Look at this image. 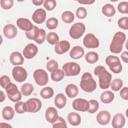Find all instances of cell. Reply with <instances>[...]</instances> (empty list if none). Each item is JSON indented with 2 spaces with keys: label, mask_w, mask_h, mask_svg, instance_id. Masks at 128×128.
<instances>
[{
  "label": "cell",
  "mask_w": 128,
  "mask_h": 128,
  "mask_svg": "<svg viewBox=\"0 0 128 128\" xmlns=\"http://www.w3.org/2000/svg\"><path fill=\"white\" fill-rule=\"evenodd\" d=\"M24 56L19 51H13L9 56V61L13 66H19L22 65L24 62Z\"/></svg>",
  "instance_id": "cell-18"
},
{
  "label": "cell",
  "mask_w": 128,
  "mask_h": 128,
  "mask_svg": "<svg viewBox=\"0 0 128 128\" xmlns=\"http://www.w3.org/2000/svg\"><path fill=\"white\" fill-rule=\"evenodd\" d=\"M16 1H18V2H23L24 0H16Z\"/></svg>",
  "instance_id": "cell-60"
},
{
  "label": "cell",
  "mask_w": 128,
  "mask_h": 128,
  "mask_svg": "<svg viewBox=\"0 0 128 128\" xmlns=\"http://www.w3.org/2000/svg\"><path fill=\"white\" fill-rule=\"evenodd\" d=\"M15 113H16V111H15V109L13 107H11V106H5L2 109V113L1 114H2V118L4 120L9 121V120H12L14 118Z\"/></svg>",
  "instance_id": "cell-26"
},
{
  "label": "cell",
  "mask_w": 128,
  "mask_h": 128,
  "mask_svg": "<svg viewBox=\"0 0 128 128\" xmlns=\"http://www.w3.org/2000/svg\"><path fill=\"white\" fill-rule=\"evenodd\" d=\"M61 19L64 23H67V24H70L74 21L75 19V14L72 12V11H69V10H66L64 11L62 14H61Z\"/></svg>",
  "instance_id": "cell-31"
},
{
  "label": "cell",
  "mask_w": 128,
  "mask_h": 128,
  "mask_svg": "<svg viewBox=\"0 0 128 128\" xmlns=\"http://www.w3.org/2000/svg\"><path fill=\"white\" fill-rule=\"evenodd\" d=\"M83 45L85 48L95 49L99 47L100 42H99V39L93 33H87L83 38Z\"/></svg>",
  "instance_id": "cell-9"
},
{
  "label": "cell",
  "mask_w": 128,
  "mask_h": 128,
  "mask_svg": "<svg viewBox=\"0 0 128 128\" xmlns=\"http://www.w3.org/2000/svg\"><path fill=\"white\" fill-rule=\"evenodd\" d=\"M114 99H115V95H114V91L112 90H104V92H102L100 95V101L104 104H109L113 102Z\"/></svg>",
  "instance_id": "cell-23"
},
{
  "label": "cell",
  "mask_w": 128,
  "mask_h": 128,
  "mask_svg": "<svg viewBox=\"0 0 128 128\" xmlns=\"http://www.w3.org/2000/svg\"><path fill=\"white\" fill-rule=\"evenodd\" d=\"M44 1L45 0H32V4L34 6H41V5H43Z\"/></svg>",
  "instance_id": "cell-53"
},
{
  "label": "cell",
  "mask_w": 128,
  "mask_h": 128,
  "mask_svg": "<svg viewBox=\"0 0 128 128\" xmlns=\"http://www.w3.org/2000/svg\"><path fill=\"white\" fill-rule=\"evenodd\" d=\"M120 57H121V60H122L124 63L128 64V50H127V51H122Z\"/></svg>",
  "instance_id": "cell-51"
},
{
  "label": "cell",
  "mask_w": 128,
  "mask_h": 128,
  "mask_svg": "<svg viewBox=\"0 0 128 128\" xmlns=\"http://www.w3.org/2000/svg\"><path fill=\"white\" fill-rule=\"evenodd\" d=\"M75 16L78 19H85L86 16H87V10H86V8H84V7L77 8L76 13H75Z\"/></svg>",
  "instance_id": "cell-44"
},
{
  "label": "cell",
  "mask_w": 128,
  "mask_h": 128,
  "mask_svg": "<svg viewBox=\"0 0 128 128\" xmlns=\"http://www.w3.org/2000/svg\"><path fill=\"white\" fill-rule=\"evenodd\" d=\"M96 121H97L98 124H100L102 126L108 125L110 123V121H111V114L107 110H102V111H100V112L97 113V115H96Z\"/></svg>",
  "instance_id": "cell-15"
},
{
  "label": "cell",
  "mask_w": 128,
  "mask_h": 128,
  "mask_svg": "<svg viewBox=\"0 0 128 128\" xmlns=\"http://www.w3.org/2000/svg\"><path fill=\"white\" fill-rule=\"evenodd\" d=\"M1 8L4 10H10L14 5V0H0Z\"/></svg>",
  "instance_id": "cell-43"
},
{
  "label": "cell",
  "mask_w": 128,
  "mask_h": 128,
  "mask_svg": "<svg viewBox=\"0 0 128 128\" xmlns=\"http://www.w3.org/2000/svg\"><path fill=\"white\" fill-rule=\"evenodd\" d=\"M125 115H126V117L128 118V108L126 109V111H125Z\"/></svg>",
  "instance_id": "cell-57"
},
{
  "label": "cell",
  "mask_w": 128,
  "mask_h": 128,
  "mask_svg": "<svg viewBox=\"0 0 128 128\" xmlns=\"http://www.w3.org/2000/svg\"><path fill=\"white\" fill-rule=\"evenodd\" d=\"M98 109H99V103H98V101L95 100V99L89 100V108H88V111L87 112L90 113V114H94V113H96L98 111Z\"/></svg>",
  "instance_id": "cell-39"
},
{
  "label": "cell",
  "mask_w": 128,
  "mask_h": 128,
  "mask_svg": "<svg viewBox=\"0 0 128 128\" xmlns=\"http://www.w3.org/2000/svg\"><path fill=\"white\" fill-rule=\"evenodd\" d=\"M120 97L123 100L128 101V87H122L120 90Z\"/></svg>",
  "instance_id": "cell-50"
},
{
  "label": "cell",
  "mask_w": 128,
  "mask_h": 128,
  "mask_svg": "<svg viewBox=\"0 0 128 128\" xmlns=\"http://www.w3.org/2000/svg\"><path fill=\"white\" fill-rule=\"evenodd\" d=\"M2 127H7V128H12V125L8 124V123H4V122H1L0 123V128Z\"/></svg>",
  "instance_id": "cell-55"
},
{
  "label": "cell",
  "mask_w": 128,
  "mask_h": 128,
  "mask_svg": "<svg viewBox=\"0 0 128 128\" xmlns=\"http://www.w3.org/2000/svg\"><path fill=\"white\" fill-rule=\"evenodd\" d=\"M127 6H128V2L126 1H122L118 4L117 6V10L119 13L121 14H126V11H127Z\"/></svg>",
  "instance_id": "cell-45"
},
{
  "label": "cell",
  "mask_w": 128,
  "mask_h": 128,
  "mask_svg": "<svg viewBox=\"0 0 128 128\" xmlns=\"http://www.w3.org/2000/svg\"><path fill=\"white\" fill-rule=\"evenodd\" d=\"M126 35L124 32H116L113 35V38L111 40L110 46H109V50L111 53L113 54H119L122 52L123 46L125 45L126 42Z\"/></svg>",
  "instance_id": "cell-2"
},
{
  "label": "cell",
  "mask_w": 128,
  "mask_h": 128,
  "mask_svg": "<svg viewBox=\"0 0 128 128\" xmlns=\"http://www.w3.org/2000/svg\"><path fill=\"white\" fill-rule=\"evenodd\" d=\"M118 62H120V58L117 56H114V55H109L105 58V63L108 65V67H110L113 64L118 63Z\"/></svg>",
  "instance_id": "cell-41"
},
{
  "label": "cell",
  "mask_w": 128,
  "mask_h": 128,
  "mask_svg": "<svg viewBox=\"0 0 128 128\" xmlns=\"http://www.w3.org/2000/svg\"><path fill=\"white\" fill-rule=\"evenodd\" d=\"M111 123L113 128H123L126 123V118L122 113H117L113 116Z\"/></svg>",
  "instance_id": "cell-19"
},
{
  "label": "cell",
  "mask_w": 128,
  "mask_h": 128,
  "mask_svg": "<svg viewBox=\"0 0 128 128\" xmlns=\"http://www.w3.org/2000/svg\"><path fill=\"white\" fill-rule=\"evenodd\" d=\"M37 53H38V47H37L36 44H33V43L27 44L24 47L23 51H22V54H23L24 58L25 59H28V60L33 59L37 55Z\"/></svg>",
  "instance_id": "cell-11"
},
{
  "label": "cell",
  "mask_w": 128,
  "mask_h": 128,
  "mask_svg": "<svg viewBox=\"0 0 128 128\" xmlns=\"http://www.w3.org/2000/svg\"><path fill=\"white\" fill-rule=\"evenodd\" d=\"M123 87V81L119 78H116V79H113L111 81V84H110V88L112 91L114 92H118L121 90V88Z\"/></svg>",
  "instance_id": "cell-35"
},
{
  "label": "cell",
  "mask_w": 128,
  "mask_h": 128,
  "mask_svg": "<svg viewBox=\"0 0 128 128\" xmlns=\"http://www.w3.org/2000/svg\"><path fill=\"white\" fill-rule=\"evenodd\" d=\"M84 57H85L86 62H88L89 64H95L99 60V55L95 51H89V52H87L84 55Z\"/></svg>",
  "instance_id": "cell-29"
},
{
  "label": "cell",
  "mask_w": 128,
  "mask_h": 128,
  "mask_svg": "<svg viewBox=\"0 0 128 128\" xmlns=\"http://www.w3.org/2000/svg\"><path fill=\"white\" fill-rule=\"evenodd\" d=\"M27 104V112L29 113H37L42 108V102L38 98H30L26 101Z\"/></svg>",
  "instance_id": "cell-12"
},
{
  "label": "cell",
  "mask_w": 128,
  "mask_h": 128,
  "mask_svg": "<svg viewBox=\"0 0 128 128\" xmlns=\"http://www.w3.org/2000/svg\"><path fill=\"white\" fill-rule=\"evenodd\" d=\"M47 18V13L46 10L43 8H37L33 14H32V21L35 24H42L44 22H46Z\"/></svg>",
  "instance_id": "cell-13"
},
{
  "label": "cell",
  "mask_w": 128,
  "mask_h": 128,
  "mask_svg": "<svg viewBox=\"0 0 128 128\" xmlns=\"http://www.w3.org/2000/svg\"><path fill=\"white\" fill-rule=\"evenodd\" d=\"M33 78L38 86H46L48 81H49V76L48 73L44 69H36L33 72Z\"/></svg>",
  "instance_id": "cell-7"
},
{
  "label": "cell",
  "mask_w": 128,
  "mask_h": 128,
  "mask_svg": "<svg viewBox=\"0 0 128 128\" xmlns=\"http://www.w3.org/2000/svg\"><path fill=\"white\" fill-rule=\"evenodd\" d=\"M58 111L55 107H48L45 111V119L48 123H53L58 117Z\"/></svg>",
  "instance_id": "cell-21"
},
{
  "label": "cell",
  "mask_w": 128,
  "mask_h": 128,
  "mask_svg": "<svg viewBox=\"0 0 128 128\" xmlns=\"http://www.w3.org/2000/svg\"><path fill=\"white\" fill-rule=\"evenodd\" d=\"M46 68H47V70L49 71V72H52V71H54V70H56V69H58L59 68V64H58V62L56 61V60H49L48 62H47V64H46Z\"/></svg>",
  "instance_id": "cell-42"
},
{
  "label": "cell",
  "mask_w": 128,
  "mask_h": 128,
  "mask_svg": "<svg viewBox=\"0 0 128 128\" xmlns=\"http://www.w3.org/2000/svg\"><path fill=\"white\" fill-rule=\"evenodd\" d=\"M72 108L78 112H87L89 108V101L84 98H75L72 102Z\"/></svg>",
  "instance_id": "cell-10"
},
{
  "label": "cell",
  "mask_w": 128,
  "mask_h": 128,
  "mask_svg": "<svg viewBox=\"0 0 128 128\" xmlns=\"http://www.w3.org/2000/svg\"><path fill=\"white\" fill-rule=\"evenodd\" d=\"M46 36H47V34H46L45 30L38 27L37 32H36V35H35V38H34L35 43L36 44H40V45L43 44L44 41H46Z\"/></svg>",
  "instance_id": "cell-28"
},
{
  "label": "cell",
  "mask_w": 128,
  "mask_h": 128,
  "mask_svg": "<svg viewBox=\"0 0 128 128\" xmlns=\"http://www.w3.org/2000/svg\"><path fill=\"white\" fill-rule=\"evenodd\" d=\"M94 74L98 77L99 80V87L103 90H106L110 87L111 81H112V75L110 72L107 71V69L102 66L98 65L94 68Z\"/></svg>",
  "instance_id": "cell-1"
},
{
  "label": "cell",
  "mask_w": 128,
  "mask_h": 128,
  "mask_svg": "<svg viewBox=\"0 0 128 128\" xmlns=\"http://www.w3.org/2000/svg\"><path fill=\"white\" fill-rule=\"evenodd\" d=\"M40 96L43 98V99H50L54 96V90L52 87H49V86H44L41 91H40Z\"/></svg>",
  "instance_id": "cell-30"
},
{
  "label": "cell",
  "mask_w": 128,
  "mask_h": 128,
  "mask_svg": "<svg viewBox=\"0 0 128 128\" xmlns=\"http://www.w3.org/2000/svg\"><path fill=\"white\" fill-rule=\"evenodd\" d=\"M126 29L128 30V17H127V21H126Z\"/></svg>",
  "instance_id": "cell-58"
},
{
  "label": "cell",
  "mask_w": 128,
  "mask_h": 128,
  "mask_svg": "<svg viewBox=\"0 0 128 128\" xmlns=\"http://www.w3.org/2000/svg\"><path fill=\"white\" fill-rule=\"evenodd\" d=\"M16 26H17L19 29H21L22 31H25V32L31 30V29L34 27V25L32 24V21L29 20L28 18H24V17H21V18H18V19H17V21H16Z\"/></svg>",
  "instance_id": "cell-16"
},
{
  "label": "cell",
  "mask_w": 128,
  "mask_h": 128,
  "mask_svg": "<svg viewBox=\"0 0 128 128\" xmlns=\"http://www.w3.org/2000/svg\"><path fill=\"white\" fill-rule=\"evenodd\" d=\"M64 76H65V74H64L63 70L62 69H59V68L51 72V79L54 82H60L64 78Z\"/></svg>",
  "instance_id": "cell-32"
},
{
  "label": "cell",
  "mask_w": 128,
  "mask_h": 128,
  "mask_svg": "<svg viewBox=\"0 0 128 128\" xmlns=\"http://www.w3.org/2000/svg\"><path fill=\"white\" fill-rule=\"evenodd\" d=\"M84 55H85L84 48H82L81 46H78V45L72 47L70 49V51H69V56L72 59H75V60H78V59L82 58Z\"/></svg>",
  "instance_id": "cell-20"
},
{
  "label": "cell",
  "mask_w": 128,
  "mask_h": 128,
  "mask_svg": "<svg viewBox=\"0 0 128 128\" xmlns=\"http://www.w3.org/2000/svg\"><path fill=\"white\" fill-rule=\"evenodd\" d=\"M10 82H11V80H10V78L7 75H2L0 77V85H1V87L3 89H5Z\"/></svg>",
  "instance_id": "cell-48"
},
{
  "label": "cell",
  "mask_w": 128,
  "mask_h": 128,
  "mask_svg": "<svg viewBox=\"0 0 128 128\" xmlns=\"http://www.w3.org/2000/svg\"><path fill=\"white\" fill-rule=\"evenodd\" d=\"M18 30L14 24H6L3 27V35L7 39H14L17 36Z\"/></svg>",
  "instance_id": "cell-17"
},
{
  "label": "cell",
  "mask_w": 128,
  "mask_h": 128,
  "mask_svg": "<svg viewBox=\"0 0 128 128\" xmlns=\"http://www.w3.org/2000/svg\"><path fill=\"white\" fill-rule=\"evenodd\" d=\"M109 1H111V2H117L118 0H109Z\"/></svg>",
  "instance_id": "cell-59"
},
{
  "label": "cell",
  "mask_w": 128,
  "mask_h": 128,
  "mask_svg": "<svg viewBox=\"0 0 128 128\" xmlns=\"http://www.w3.org/2000/svg\"><path fill=\"white\" fill-rule=\"evenodd\" d=\"M4 100H5V93H4V91H0V102H4Z\"/></svg>",
  "instance_id": "cell-54"
},
{
  "label": "cell",
  "mask_w": 128,
  "mask_h": 128,
  "mask_svg": "<svg viewBox=\"0 0 128 128\" xmlns=\"http://www.w3.org/2000/svg\"><path fill=\"white\" fill-rule=\"evenodd\" d=\"M62 70L65 74V76L71 77V76H77L81 72V67L76 62H66L62 66Z\"/></svg>",
  "instance_id": "cell-6"
},
{
  "label": "cell",
  "mask_w": 128,
  "mask_h": 128,
  "mask_svg": "<svg viewBox=\"0 0 128 128\" xmlns=\"http://www.w3.org/2000/svg\"><path fill=\"white\" fill-rule=\"evenodd\" d=\"M68 124H67V120H65L64 118L58 116L57 119L52 123V127L53 128H67Z\"/></svg>",
  "instance_id": "cell-37"
},
{
  "label": "cell",
  "mask_w": 128,
  "mask_h": 128,
  "mask_svg": "<svg viewBox=\"0 0 128 128\" xmlns=\"http://www.w3.org/2000/svg\"><path fill=\"white\" fill-rule=\"evenodd\" d=\"M46 41L50 45H55L57 42H59V35L56 32H49L46 36Z\"/></svg>",
  "instance_id": "cell-36"
},
{
  "label": "cell",
  "mask_w": 128,
  "mask_h": 128,
  "mask_svg": "<svg viewBox=\"0 0 128 128\" xmlns=\"http://www.w3.org/2000/svg\"><path fill=\"white\" fill-rule=\"evenodd\" d=\"M23 96H30L34 92V87L31 83H24L20 88Z\"/></svg>",
  "instance_id": "cell-33"
},
{
  "label": "cell",
  "mask_w": 128,
  "mask_h": 128,
  "mask_svg": "<svg viewBox=\"0 0 128 128\" xmlns=\"http://www.w3.org/2000/svg\"><path fill=\"white\" fill-rule=\"evenodd\" d=\"M125 48L128 50V40H126V42H125Z\"/></svg>",
  "instance_id": "cell-56"
},
{
  "label": "cell",
  "mask_w": 128,
  "mask_h": 128,
  "mask_svg": "<svg viewBox=\"0 0 128 128\" xmlns=\"http://www.w3.org/2000/svg\"><path fill=\"white\" fill-rule=\"evenodd\" d=\"M58 24H59L58 19L55 18V17H50V18H48V19L46 20V22H45V25H46V27H47L49 30H54V29H56V28L58 27Z\"/></svg>",
  "instance_id": "cell-38"
},
{
  "label": "cell",
  "mask_w": 128,
  "mask_h": 128,
  "mask_svg": "<svg viewBox=\"0 0 128 128\" xmlns=\"http://www.w3.org/2000/svg\"><path fill=\"white\" fill-rule=\"evenodd\" d=\"M37 29H38V27H37V26H34L31 30H29V31L25 32L26 37H27L29 40H34L35 35H36V32H37Z\"/></svg>",
  "instance_id": "cell-47"
},
{
  "label": "cell",
  "mask_w": 128,
  "mask_h": 128,
  "mask_svg": "<svg viewBox=\"0 0 128 128\" xmlns=\"http://www.w3.org/2000/svg\"><path fill=\"white\" fill-rule=\"evenodd\" d=\"M11 74H12V77L13 79L16 81V82H19V83H22L24 82L27 77H28V72L27 70L22 67L21 65L19 66H14L12 71H11Z\"/></svg>",
  "instance_id": "cell-8"
},
{
  "label": "cell",
  "mask_w": 128,
  "mask_h": 128,
  "mask_svg": "<svg viewBox=\"0 0 128 128\" xmlns=\"http://www.w3.org/2000/svg\"><path fill=\"white\" fill-rule=\"evenodd\" d=\"M126 14H128V6H127V11H126Z\"/></svg>",
  "instance_id": "cell-61"
},
{
  "label": "cell",
  "mask_w": 128,
  "mask_h": 128,
  "mask_svg": "<svg viewBox=\"0 0 128 128\" xmlns=\"http://www.w3.org/2000/svg\"><path fill=\"white\" fill-rule=\"evenodd\" d=\"M66 103H67V96H66V94L65 95L63 93L56 94V96L54 98V104H55L57 109H63L66 106Z\"/></svg>",
  "instance_id": "cell-24"
},
{
  "label": "cell",
  "mask_w": 128,
  "mask_h": 128,
  "mask_svg": "<svg viewBox=\"0 0 128 128\" xmlns=\"http://www.w3.org/2000/svg\"><path fill=\"white\" fill-rule=\"evenodd\" d=\"M80 88L87 93H92L97 88V83L94 80L93 76L89 72H85L82 74L80 79Z\"/></svg>",
  "instance_id": "cell-3"
},
{
  "label": "cell",
  "mask_w": 128,
  "mask_h": 128,
  "mask_svg": "<svg viewBox=\"0 0 128 128\" xmlns=\"http://www.w3.org/2000/svg\"><path fill=\"white\" fill-rule=\"evenodd\" d=\"M126 21H127V17H121L118 20V27L122 30H127L126 29Z\"/></svg>",
  "instance_id": "cell-49"
},
{
  "label": "cell",
  "mask_w": 128,
  "mask_h": 128,
  "mask_svg": "<svg viewBox=\"0 0 128 128\" xmlns=\"http://www.w3.org/2000/svg\"><path fill=\"white\" fill-rule=\"evenodd\" d=\"M56 5H57L56 0H45L43 3L44 9L46 11H53L56 8Z\"/></svg>",
  "instance_id": "cell-40"
},
{
  "label": "cell",
  "mask_w": 128,
  "mask_h": 128,
  "mask_svg": "<svg viewBox=\"0 0 128 128\" xmlns=\"http://www.w3.org/2000/svg\"><path fill=\"white\" fill-rule=\"evenodd\" d=\"M110 68V70L113 72V73H115V74H119L121 71H122V69H123V67H122V64H121V62H118V63H115V64H113L112 66H110L109 67Z\"/></svg>",
  "instance_id": "cell-46"
},
{
  "label": "cell",
  "mask_w": 128,
  "mask_h": 128,
  "mask_svg": "<svg viewBox=\"0 0 128 128\" xmlns=\"http://www.w3.org/2000/svg\"><path fill=\"white\" fill-rule=\"evenodd\" d=\"M65 94L69 98H76L79 94V88L77 85L70 83L65 87Z\"/></svg>",
  "instance_id": "cell-22"
},
{
  "label": "cell",
  "mask_w": 128,
  "mask_h": 128,
  "mask_svg": "<svg viewBox=\"0 0 128 128\" xmlns=\"http://www.w3.org/2000/svg\"><path fill=\"white\" fill-rule=\"evenodd\" d=\"M5 91H6V95H7L8 99L10 101L14 102V103L20 101L21 98H22V96H23L21 90L18 89V87L14 83H12V82H10L7 85V87L5 88Z\"/></svg>",
  "instance_id": "cell-4"
},
{
  "label": "cell",
  "mask_w": 128,
  "mask_h": 128,
  "mask_svg": "<svg viewBox=\"0 0 128 128\" xmlns=\"http://www.w3.org/2000/svg\"><path fill=\"white\" fill-rule=\"evenodd\" d=\"M14 109H15L17 114H23V113L27 112V104H26V102H23L20 100V101L15 103Z\"/></svg>",
  "instance_id": "cell-34"
},
{
  "label": "cell",
  "mask_w": 128,
  "mask_h": 128,
  "mask_svg": "<svg viewBox=\"0 0 128 128\" xmlns=\"http://www.w3.org/2000/svg\"><path fill=\"white\" fill-rule=\"evenodd\" d=\"M70 49H71V46L67 40H60L59 42H57L54 45V51L58 55H62L64 53L70 51Z\"/></svg>",
  "instance_id": "cell-14"
},
{
  "label": "cell",
  "mask_w": 128,
  "mask_h": 128,
  "mask_svg": "<svg viewBox=\"0 0 128 128\" xmlns=\"http://www.w3.org/2000/svg\"><path fill=\"white\" fill-rule=\"evenodd\" d=\"M67 122L72 126H78L81 123V116L77 112H70L67 115Z\"/></svg>",
  "instance_id": "cell-25"
},
{
  "label": "cell",
  "mask_w": 128,
  "mask_h": 128,
  "mask_svg": "<svg viewBox=\"0 0 128 128\" xmlns=\"http://www.w3.org/2000/svg\"><path fill=\"white\" fill-rule=\"evenodd\" d=\"M85 31H86L85 24L81 23V22H77V23H74L70 27V29H69V36L72 39L77 40V39H80L85 34Z\"/></svg>",
  "instance_id": "cell-5"
},
{
  "label": "cell",
  "mask_w": 128,
  "mask_h": 128,
  "mask_svg": "<svg viewBox=\"0 0 128 128\" xmlns=\"http://www.w3.org/2000/svg\"><path fill=\"white\" fill-rule=\"evenodd\" d=\"M82 5H92L96 0H75Z\"/></svg>",
  "instance_id": "cell-52"
},
{
  "label": "cell",
  "mask_w": 128,
  "mask_h": 128,
  "mask_svg": "<svg viewBox=\"0 0 128 128\" xmlns=\"http://www.w3.org/2000/svg\"><path fill=\"white\" fill-rule=\"evenodd\" d=\"M101 12H102V14H103L104 16H106V17H112V16H114L115 13H116V8H115L112 4L107 3V4H104V5H103V7H102V9H101Z\"/></svg>",
  "instance_id": "cell-27"
}]
</instances>
